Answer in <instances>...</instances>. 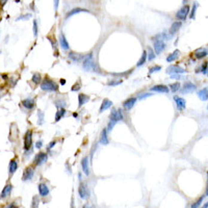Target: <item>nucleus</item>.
<instances>
[{
  "label": "nucleus",
  "instance_id": "1",
  "mask_svg": "<svg viewBox=\"0 0 208 208\" xmlns=\"http://www.w3.org/2000/svg\"><path fill=\"white\" fill-rule=\"evenodd\" d=\"M83 69L86 70V71H92V72H98V67L97 63L94 60V56L92 53L87 54V56H85L83 58Z\"/></svg>",
  "mask_w": 208,
  "mask_h": 208
},
{
  "label": "nucleus",
  "instance_id": "2",
  "mask_svg": "<svg viewBox=\"0 0 208 208\" xmlns=\"http://www.w3.org/2000/svg\"><path fill=\"white\" fill-rule=\"evenodd\" d=\"M41 89H43V91L54 92V91H57L58 89V85L56 84L53 80L49 79V78H45L41 83Z\"/></svg>",
  "mask_w": 208,
  "mask_h": 208
},
{
  "label": "nucleus",
  "instance_id": "3",
  "mask_svg": "<svg viewBox=\"0 0 208 208\" xmlns=\"http://www.w3.org/2000/svg\"><path fill=\"white\" fill-rule=\"evenodd\" d=\"M188 14H189V5L185 4V5H183L182 7L178 10V13H177L176 16H177V18H178L179 20L183 21V20H185V19H186Z\"/></svg>",
  "mask_w": 208,
  "mask_h": 208
},
{
  "label": "nucleus",
  "instance_id": "4",
  "mask_svg": "<svg viewBox=\"0 0 208 208\" xmlns=\"http://www.w3.org/2000/svg\"><path fill=\"white\" fill-rule=\"evenodd\" d=\"M78 192H79L80 198L83 199V200H85V199H87L89 197V188H87V186L84 184V183H81V184L79 185V188H78Z\"/></svg>",
  "mask_w": 208,
  "mask_h": 208
},
{
  "label": "nucleus",
  "instance_id": "5",
  "mask_svg": "<svg viewBox=\"0 0 208 208\" xmlns=\"http://www.w3.org/2000/svg\"><path fill=\"white\" fill-rule=\"evenodd\" d=\"M31 142H32V132L30 130H28L26 132L25 136H24V149L25 150H29L30 149Z\"/></svg>",
  "mask_w": 208,
  "mask_h": 208
},
{
  "label": "nucleus",
  "instance_id": "6",
  "mask_svg": "<svg viewBox=\"0 0 208 208\" xmlns=\"http://www.w3.org/2000/svg\"><path fill=\"white\" fill-rule=\"evenodd\" d=\"M110 120H115L116 122H119L123 120V113H122L121 109H115L111 110L110 113Z\"/></svg>",
  "mask_w": 208,
  "mask_h": 208
},
{
  "label": "nucleus",
  "instance_id": "7",
  "mask_svg": "<svg viewBox=\"0 0 208 208\" xmlns=\"http://www.w3.org/2000/svg\"><path fill=\"white\" fill-rule=\"evenodd\" d=\"M166 73L168 74H182L185 73V70L183 68L179 67V66H171L166 69Z\"/></svg>",
  "mask_w": 208,
  "mask_h": 208
},
{
  "label": "nucleus",
  "instance_id": "8",
  "mask_svg": "<svg viewBox=\"0 0 208 208\" xmlns=\"http://www.w3.org/2000/svg\"><path fill=\"white\" fill-rule=\"evenodd\" d=\"M166 48V44L163 40H155L154 42V50L157 54L161 53V52L165 50Z\"/></svg>",
  "mask_w": 208,
  "mask_h": 208
},
{
  "label": "nucleus",
  "instance_id": "9",
  "mask_svg": "<svg viewBox=\"0 0 208 208\" xmlns=\"http://www.w3.org/2000/svg\"><path fill=\"white\" fill-rule=\"evenodd\" d=\"M196 85L194 84V83L192 82H185L184 83V86L181 89V93L182 94H189V93H192V92L196 89Z\"/></svg>",
  "mask_w": 208,
  "mask_h": 208
},
{
  "label": "nucleus",
  "instance_id": "10",
  "mask_svg": "<svg viewBox=\"0 0 208 208\" xmlns=\"http://www.w3.org/2000/svg\"><path fill=\"white\" fill-rule=\"evenodd\" d=\"M47 158H48V156H47V154H46V153L40 152L36 156V160H34V163H36L37 166H41V165H43L44 163H46Z\"/></svg>",
  "mask_w": 208,
  "mask_h": 208
},
{
  "label": "nucleus",
  "instance_id": "11",
  "mask_svg": "<svg viewBox=\"0 0 208 208\" xmlns=\"http://www.w3.org/2000/svg\"><path fill=\"white\" fill-rule=\"evenodd\" d=\"M151 91L157 92V93H168L170 89H168L166 85L159 84V85H154L153 87H151Z\"/></svg>",
  "mask_w": 208,
  "mask_h": 208
},
{
  "label": "nucleus",
  "instance_id": "12",
  "mask_svg": "<svg viewBox=\"0 0 208 208\" xmlns=\"http://www.w3.org/2000/svg\"><path fill=\"white\" fill-rule=\"evenodd\" d=\"M34 177V170L31 168H27L23 173V177H22V180L23 181H27L30 180V179Z\"/></svg>",
  "mask_w": 208,
  "mask_h": 208
},
{
  "label": "nucleus",
  "instance_id": "13",
  "mask_svg": "<svg viewBox=\"0 0 208 208\" xmlns=\"http://www.w3.org/2000/svg\"><path fill=\"white\" fill-rule=\"evenodd\" d=\"M22 105L27 109H32L34 107V105H36V102L31 98H27V99H24L22 101Z\"/></svg>",
  "mask_w": 208,
  "mask_h": 208
},
{
  "label": "nucleus",
  "instance_id": "14",
  "mask_svg": "<svg viewBox=\"0 0 208 208\" xmlns=\"http://www.w3.org/2000/svg\"><path fill=\"white\" fill-rule=\"evenodd\" d=\"M69 58L71 60H73V62H75V63H80V62H82L84 57H83L81 54H79V53L70 52V53H69Z\"/></svg>",
  "mask_w": 208,
  "mask_h": 208
},
{
  "label": "nucleus",
  "instance_id": "15",
  "mask_svg": "<svg viewBox=\"0 0 208 208\" xmlns=\"http://www.w3.org/2000/svg\"><path fill=\"white\" fill-rule=\"evenodd\" d=\"M12 189H13V185H10V184L5 185L3 190L1 192V194H0V199H4V198H6V197L10 196Z\"/></svg>",
  "mask_w": 208,
  "mask_h": 208
},
{
  "label": "nucleus",
  "instance_id": "16",
  "mask_svg": "<svg viewBox=\"0 0 208 208\" xmlns=\"http://www.w3.org/2000/svg\"><path fill=\"white\" fill-rule=\"evenodd\" d=\"M136 98H129L128 100H126V101L123 103V106L125 109H127V110H129V109H131L133 106H134L135 102H136Z\"/></svg>",
  "mask_w": 208,
  "mask_h": 208
},
{
  "label": "nucleus",
  "instance_id": "17",
  "mask_svg": "<svg viewBox=\"0 0 208 208\" xmlns=\"http://www.w3.org/2000/svg\"><path fill=\"white\" fill-rule=\"evenodd\" d=\"M39 192H40V196L46 197L49 194V188H48V186L45 183H40L39 184Z\"/></svg>",
  "mask_w": 208,
  "mask_h": 208
},
{
  "label": "nucleus",
  "instance_id": "18",
  "mask_svg": "<svg viewBox=\"0 0 208 208\" xmlns=\"http://www.w3.org/2000/svg\"><path fill=\"white\" fill-rule=\"evenodd\" d=\"M78 13H89V10H84V8H81V7H75L73 8V10H71L69 13L67 14V16H66V18H70L71 16H74V15L78 14Z\"/></svg>",
  "mask_w": 208,
  "mask_h": 208
},
{
  "label": "nucleus",
  "instance_id": "19",
  "mask_svg": "<svg viewBox=\"0 0 208 208\" xmlns=\"http://www.w3.org/2000/svg\"><path fill=\"white\" fill-rule=\"evenodd\" d=\"M174 99H175V101H176L177 108H178L179 110H182V109L185 108V106H186V102H185V100L183 99V98L175 97Z\"/></svg>",
  "mask_w": 208,
  "mask_h": 208
},
{
  "label": "nucleus",
  "instance_id": "20",
  "mask_svg": "<svg viewBox=\"0 0 208 208\" xmlns=\"http://www.w3.org/2000/svg\"><path fill=\"white\" fill-rule=\"evenodd\" d=\"M81 166H82L83 173H84L86 176H89V158H87V157H83V158H82Z\"/></svg>",
  "mask_w": 208,
  "mask_h": 208
},
{
  "label": "nucleus",
  "instance_id": "21",
  "mask_svg": "<svg viewBox=\"0 0 208 208\" xmlns=\"http://www.w3.org/2000/svg\"><path fill=\"white\" fill-rule=\"evenodd\" d=\"M181 25H182V23H181L180 21L174 22V23L172 24V26H171V29H170V34H171V36H173V34H176V32L179 30V28L181 27Z\"/></svg>",
  "mask_w": 208,
  "mask_h": 208
},
{
  "label": "nucleus",
  "instance_id": "22",
  "mask_svg": "<svg viewBox=\"0 0 208 208\" xmlns=\"http://www.w3.org/2000/svg\"><path fill=\"white\" fill-rule=\"evenodd\" d=\"M113 106V102L110 101V100L108 99H104L103 101H102V104H101V107H100V113H103L104 110H106V109H108L109 107Z\"/></svg>",
  "mask_w": 208,
  "mask_h": 208
},
{
  "label": "nucleus",
  "instance_id": "23",
  "mask_svg": "<svg viewBox=\"0 0 208 208\" xmlns=\"http://www.w3.org/2000/svg\"><path fill=\"white\" fill-rule=\"evenodd\" d=\"M198 96L202 101H207L208 99V89L207 87H204L203 89L198 92Z\"/></svg>",
  "mask_w": 208,
  "mask_h": 208
},
{
  "label": "nucleus",
  "instance_id": "24",
  "mask_svg": "<svg viewBox=\"0 0 208 208\" xmlns=\"http://www.w3.org/2000/svg\"><path fill=\"white\" fill-rule=\"evenodd\" d=\"M89 100V97L84 95V94H79V95H78V105H79V106H82V105L86 103Z\"/></svg>",
  "mask_w": 208,
  "mask_h": 208
},
{
  "label": "nucleus",
  "instance_id": "25",
  "mask_svg": "<svg viewBox=\"0 0 208 208\" xmlns=\"http://www.w3.org/2000/svg\"><path fill=\"white\" fill-rule=\"evenodd\" d=\"M100 143L102 145H107L108 144V139H107V129L104 128L102 130V133H101V136H100Z\"/></svg>",
  "mask_w": 208,
  "mask_h": 208
},
{
  "label": "nucleus",
  "instance_id": "26",
  "mask_svg": "<svg viewBox=\"0 0 208 208\" xmlns=\"http://www.w3.org/2000/svg\"><path fill=\"white\" fill-rule=\"evenodd\" d=\"M179 54H180L179 50H175V51L173 52L171 55H168V57H166V62H168V63H172V62H174V60H176L177 58H178Z\"/></svg>",
  "mask_w": 208,
  "mask_h": 208
},
{
  "label": "nucleus",
  "instance_id": "27",
  "mask_svg": "<svg viewBox=\"0 0 208 208\" xmlns=\"http://www.w3.org/2000/svg\"><path fill=\"white\" fill-rule=\"evenodd\" d=\"M60 47H62L63 50H68V49H69V43H68L67 39H66V37L63 36V34H62V36H60Z\"/></svg>",
  "mask_w": 208,
  "mask_h": 208
},
{
  "label": "nucleus",
  "instance_id": "28",
  "mask_svg": "<svg viewBox=\"0 0 208 208\" xmlns=\"http://www.w3.org/2000/svg\"><path fill=\"white\" fill-rule=\"evenodd\" d=\"M17 168H18V163H17V161L14 159V160H12L10 163V168H8V170H10V174H14V173L17 171Z\"/></svg>",
  "mask_w": 208,
  "mask_h": 208
},
{
  "label": "nucleus",
  "instance_id": "29",
  "mask_svg": "<svg viewBox=\"0 0 208 208\" xmlns=\"http://www.w3.org/2000/svg\"><path fill=\"white\" fill-rule=\"evenodd\" d=\"M195 55H196L197 58H203L207 55V50L206 49H199L196 51Z\"/></svg>",
  "mask_w": 208,
  "mask_h": 208
},
{
  "label": "nucleus",
  "instance_id": "30",
  "mask_svg": "<svg viewBox=\"0 0 208 208\" xmlns=\"http://www.w3.org/2000/svg\"><path fill=\"white\" fill-rule=\"evenodd\" d=\"M147 58H148V53H147L146 51H144L143 54H142V57L139 58V62H137V63H136L137 67H141V66H143L144 63H146Z\"/></svg>",
  "mask_w": 208,
  "mask_h": 208
},
{
  "label": "nucleus",
  "instance_id": "31",
  "mask_svg": "<svg viewBox=\"0 0 208 208\" xmlns=\"http://www.w3.org/2000/svg\"><path fill=\"white\" fill-rule=\"evenodd\" d=\"M65 113H66V110H65V108H63V107H60V109H58V111L56 113V116H55V122H58L60 121V119L65 116Z\"/></svg>",
  "mask_w": 208,
  "mask_h": 208
},
{
  "label": "nucleus",
  "instance_id": "32",
  "mask_svg": "<svg viewBox=\"0 0 208 208\" xmlns=\"http://www.w3.org/2000/svg\"><path fill=\"white\" fill-rule=\"evenodd\" d=\"M170 87H171V91L172 92H177V91H179V89H180V83L179 82L172 83V84L170 85Z\"/></svg>",
  "mask_w": 208,
  "mask_h": 208
},
{
  "label": "nucleus",
  "instance_id": "33",
  "mask_svg": "<svg viewBox=\"0 0 208 208\" xmlns=\"http://www.w3.org/2000/svg\"><path fill=\"white\" fill-rule=\"evenodd\" d=\"M32 82L36 83V84H38V83L41 82V75L39 73H36L34 74V76H32Z\"/></svg>",
  "mask_w": 208,
  "mask_h": 208
},
{
  "label": "nucleus",
  "instance_id": "34",
  "mask_svg": "<svg viewBox=\"0 0 208 208\" xmlns=\"http://www.w3.org/2000/svg\"><path fill=\"white\" fill-rule=\"evenodd\" d=\"M148 51H149V56H148V58H147V60H154V57H155L154 51H153V49H152V48H150V47L148 48Z\"/></svg>",
  "mask_w": 208,
  "mask_h": 208
},
{
  "label": "nucleus",
  "instance_id": "35",
  "mask_svg": "<svg viewBox=\"0 0 208 208\" xmlns=\"http://www.w3.org/2000/svg\"><path fill=\"white\" fill-rule=\"evenodd\" d=\"M116 123H117V122L115 121V120H110V121H109V123H108V125H107V131H110L111 129L113 128V126H115L116 125Z\"/></svg>",
  "mask_w": 208,
  "mask_h": 208
},
{
  "label": "nucleus",
  "instance_id": "36",
  "mask_svg": "<svg viewBox=\"0 0 208 208\" xmlns=\"http://www.w3.org/2000/svg\"><path fill=\"white\" fill-rule=\"evenodd\" d=\"M197 7H198V3H194V6H192V10L190 13V18L194 19L195 18V14H196V10H197Z\"/></svg>",
  "mask_w": 208,
  "mask_h": 208
},
{
  "label": "nucleus",
  "instance_id": "37",
  "mask_svg": "<svg viewBox=\"0 0 208 208\" xmlns=\"http://www.w3.org/2000/svg\"><path fill=\"white\" fill-rule=\"evenodd\" d=\"M204 197H205V196H202V197H201V198L199 199V200L197 201V202H195L194 204L192 205V207L195 208V207H199V206H200V204L202 203V201H203V199H204Z\"/></svg>",
  "mask_w": 208,
  "mask_h": 208
},
{
  "label": "nucleus",
  "instance_id": "38",
  "mask_svg": "<svg viewBox=\"0 0 208 208\" xmlns=\"http://www.w3.org/2000/svg\"><path fill=\"white\" fill-rule=\"evenodd\" d=\"M38 116H39V125H42L43 124V121H44V113H42L41 110H39Z\"/></svg>",
  "mask_w": 208,
  "mask_h": 208
},
{
  "label": "nucleus",
  "instance_id": "39",
  "mask_svg": "<svg viewBox=\"0 0 208 208\" xmlns=\"http://www.w3.org/2000/svg\"><path fill=\"white\" fill-rule=\"evenodd\" d=\"M160 70H161V67H160V66H155V67L151 68V69H150V71H149V73H150V74H152V73H154V72L160 71Z\"/></svg>",
  "mask_w": 208,
  "mask_h": 208
},
{
  "label": "nucleus",
  "instance_id": "40",
  "mask_svg": "<svg viewBox=\"0 0 208 208\" xmlns=\"http://www.w3.org/2000/svg\"><path fill=\"white\" fill-rule=\"evenodd\" d=\"M34 37H38V23H37V20L34 21Z\"/></svg>",
  "mask_w": 208,
  "mask_h": 208
},
{
  "label": "nucleus",
  "instance_id": "41",
  "mask_svg": "<svg viewBox=\"0 0 208 208\" xmlns=\"http://www.w3.org/2000/svg\"><path fill=\"white\" fill-rule=\"evenodd\" d=\"M32 207H38L39 206V199L37 196L34 197V199H32Z\"/></svg>",
  "mask_w": 208,
  "mask_h": 208
},
{
  "label": "nucleus",
  "instance_id": "42",
  "mask_svg": "<svg viewBox=\"0 0 208 208\" xmlns=\"http://www.w3.org/2000/svg\"><path fill=\"white\" fill-rule=\"evenodd\" d=\"M122 83V80L120 79V80H118V81H109L108 83H107V85H109V86H113V85H119V84H121Z\"/></svg>",
  "mask_w": 208,
  "mask_h": 208
},
{
  "label": "nucleus",
  "instance_id": "43",
  "mask_svg": "<svg viewBox=\"0 0 208 208\" xmlns=\"http://www.w3.org/2000/svg\"><path fill=\"white\" fill-rule=\"evenodd\" d=\"M80 89V83H76V84H74L73 85V87H72V91L73 92H76V91H78V89Z\"/></svg>",
  "mask_w": 208,
  "mask_h": 208
},
{
  "label": "nucleus",
  "instance_id": "44",
  "mask_svg": "<svg viewBox=\"0 0 208 208\" xmlns=\"http://www.w3.org/2000/svg\"><path fill=\"white\" fill-rule=\"evenodd\" d=\"M202 73L203 74H207V63H205L204 65H203V67H202Z\"/></svg>",
  "mask_w": 208,
  "mask_h": 208
},
{
  "label": "nucleus",
  "instance_id": "45",
  "mask_svg": "<svg viewBox=\"0 0 208 208\" xmlns=\"http://www.w3.org/2000/svg\"><path fill=\"white\" fill-rule=\"evenodd\" d=\"M58 4H60V0H54V10H57Z\"/></svg>",
  "mask_w": 208,
  "mask_h": 208
},
{
  "label": "nucleus",
  "instance_id": "46",
  "mask_svg": "<svg viewBox=\"0 0 208 208\" xmlns=\"http://www.w3.org/2000/svg\"><path fill=\"white\" fill-rule=\"evenodd\" d=\"M150 96H152V95H151V94H149V93H146V94H144V95L139 96V99H143V98H145V97H150Z\"/></svg>",
  "mask_w": 208,
  "mask_h": 208
},
{
  "label": "nucleus",
  "instance_id": "47",
  "mask_svg": "<svg viewBox=\"0 0 208 208\" xmlns=\"http://www.w3.org/2000/svg\"><path fill=\"white\" fill-rule=\"evenodd\" d=\"M42 145H43V142L42 141H39V142H37V144H36V147L38 149H40L41 147H42Z\"/></svg>",
  "mask_w": 208,
  "mask_h": 208
},
{
  "label": "nucleus",
  "instance_id": "48",
  "mask_svg": "<svg viewBox=\"0 0 208 208\" xmlns=\"http://www.w3.org/2000/svg\"><path fill=\"white\" fill-rule=\"evenodd\" d=\"M55 144H56L55 141H54V142H51V143L49 144V149H52V148H53V147L55 146Z\"/></svg>",
  "mask_w": 208,
  "mask_h": 208
},
{
  "label": "nucleus",
  "instance_id": "49",
  "mask_svg": "<svg viewBox=\"0 0 208 208\" xmlns=\"http://www.w3.org/2000/svg\"><path fill=\"white\" fill-rule=\"evenodd\" d=\"M7 2V0H0V6H3Z\"/></svg>",
  "mask_w": 208,
  "mask_h": 208
},
{
  "label": "nucleus",
  "instance_id": "50",
  "mask_svg": "<svg viewBox=\"0 0 208 208\" xmlns=\"http://www.w3.org/2000/svg\"><path fill=\"white\" fill-rule=\"evenodd\" d=\"M171 77L174 78V79H180V76H178V75H172Z\"/></svg>",
  "mask_w": 208,
  "mask_h": 208
},
{
  "label": "nucleus",
  "instance_id": "51",
  "mask_svg": "<svg viewBox=\"0 0 208 208\" xmlns=\"http://www.w3.org/2000/svg\"><path fill=\"white\" fill-rule=\"evenodd\" d=\"M60 83H62V84H65V83H66V80H65V79H62V80H60Z\"/></svg>",
  "mask_w": 208,
  "mask_h": 208
},
{
  "label": "nucleus",
  "instance_id": "52",
  "mask_svg": "<svg viewBox=\"0 0 208 208\" xmlns=\"http://www.w3.org/2000/svg\"><path fill=\"white\" fill-rule=\"evenodd\" d=\"M187 2V0H183V3H186Z\"/></svg>",
  "mask_w": 208,
  "mask_h": 208
}]
</instances>
